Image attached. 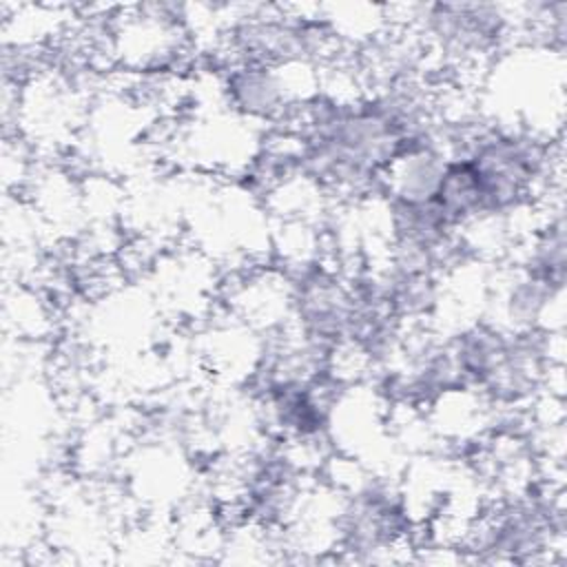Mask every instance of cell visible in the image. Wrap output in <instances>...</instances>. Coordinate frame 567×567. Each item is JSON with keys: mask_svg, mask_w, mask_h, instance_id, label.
Masks as SVG:
<instances>
[{"mask_svg": "<svg viewBox=\"0 0 567 567\" xmlns=\"http://www.w3.org/2000/svg\"><path fill=\"white\" fill-rule=\"evenodd\" d=\"M450 153L441 135L408 142L383 175V197L432 202L443 182Z\"/></svg>", "mask_w": 567, "mask_h": 567, "instance_id": "cell-2", "label": "cell"}, {"mask_svg": "<svg viewBox=\"0 0 567 567\" xmlns=\"http://www.w3.org/2000/svg\"><path fill=\"white\" fill-rule=\"evenodd\" d=\"M290 71L292 66L228 60L221 73V97L248 124L281 126L308 100L292 89Z\"/></svg>", "mask_w": 567, "mask_h": 567, "instance_id": "cell-1", "label": "cell"}]
</instances>
